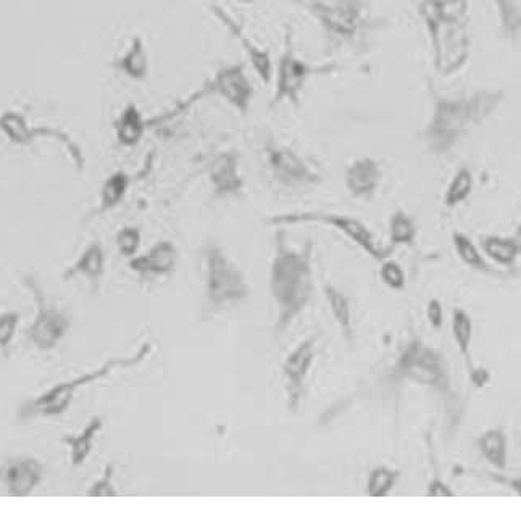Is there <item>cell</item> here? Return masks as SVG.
<instances>
[{
    "label": "cell",
    "mask_w": 521,
    "mask_h": 516,
    "mask_svg": "<svg viewBox=\"0 0 521 516\" xmlns=\"http://www.w3.org/2000/svg\"><path fill=\"white\" fill-rule=\"evenodd\" d=\"M426 92L430 97V115L421 131V139L428 152L436 157L451 154L463 139L491 120L507 100V92L502 89H476L459 96H447L433 81L426 83Z\"/></svg>",
    "instance_id": "1"
},
{
    "label": "cell",
    "mask_w": 521,
    "mask_h": 516,
    "mask_svg": "<svg viewBox=\"0 0 521 516\" xmlns=\"http://www.w3.org/2000/svg\"><path fill=\"white\" fill-rule=\"evenodd\" d=\"M313 247L289 244L284 231L276 234L270 267V296L276 308V333H283L301 317L313 296Z\"/></svg>",
    "instance_id": "2"
},
{
    "label": "cell",
    "mask_w": 521,
    "mask_h": 516,
    "mask_svg": "<svg viewBox=\"0 0 521 516\" xmlns=\"http://www.w3.org/2000/svg\"><path fill=\"white\" fill-rule=\"evenodd\" d=\"M307 13L330 50L362 52L370 44L375 21L368 17V0H289Z\"/></svg>",
    "instance_id": "3"
},
{
    "label": "cell",
    "mask_w": 521,
    "mask_h": 516,
    "mask_svg": "<svg viewBox=\"0 0 521 516\" xmlns=\"http://www.w3.org/2000/svg\"><path fill=\"white\" fill-rule=\"evenodd\" d=\"M152 350H154L152 342H144L133 355L109 358L104 365L96 368V370L86 371L78 378L55 384L51 389L42 392L41 396L31 400L30 404H26L25 408L21 410V417H62L63 413L67 412L68 408L73 404L76 394L83 391L84 387L110 378L115 371L130 370V368L138 367L142 362H146L147 357L152 354Z\"/></svg>",
    "instance_id": "4"
},
{
    "label": "cell",
    "mask_w": 521,
    "mask_h": 516,
    "mask_svg": "<svg viewBox=\"0 0 521 516\" xmlns=\"http://www.w3.org/2000/svg\"><path fill=\"white\" fill-rule=\"evenodd\" d=\"M417 15L430 41L433 68L442 78H451L467 67L473 50L470 21L446 25L439 20L433 0H420Z\"/></svg>",
    "instance_id": "5"
},
{
    "label": "cell",
    "mask_w": 521,
    "mask_h": 516,
    "mask_svg": "<svg viewBox=\"0 0 521 516\" xmlns=\"http://www.w3.org/2000/svg\"><path fill=\"white\" fill-rule=\"evenodd\" d=\"M205 300L213 312H226L244 304L251 289L238 263L220 244L210 242L204 250Z\"/></svg>",
    "instance_id": "6"
},
{
    "label": "cell",
    "mask_w": 521,
    "mask_h": 516,
    "mask_svg": "<svg viewBox=\"0 0 521 516\" xmlns=\"http://www.w3.org/2000/svg\"><path fill=\"white\" fill-rule=\"evenodd\" d=\"M338 65H313L297 54L294 31L291 26L284 30L283 52L275 67V91L270 99V107H278L281 104H289L292 109L301 110L302 96L305 88L315 76L330 75L338 70Z\"/></svg>",
    "instance_id": "7"
},
{
    "label": "cell",
    "mask_w": 521,
    "mask_h": 516,
    "mask_svg": "<svg viewBox=\"0 0 521 516\" xmlns=\"http://www.w3.org/2000/svg\"><path fill=\"white\" fill-rule=\"evenodd\" d=\"M217 97L242 117L249 115L255 99V88L247 75L244 63H230L218 68L210 80L205 81L201 89H197L188 99L181 102L173 112V117L194 107L196 102Z\"/></svg>",
    "instance_id": "8"
},
{
    "label": "cell",
    "mask_w": 521,
    "mask_h": 516,
    "mask_svg": "<svg viewBox=\"0 0 521 516\" xmlns=\"http://www.w3.org/2000/svg\"><path fill=\"white\" fill-rule=\"evenodd\" d=\"M270 226H297V225H323L336 229L344 238L354 242L363 252H367L376 262L388 260L392 254V247H384L375 233L368 228L362 220L346 215V213L333 212H289L278 213L267 221Z\"/></svg>",
    "instance_id": "9"
},
{
    "label": "cell",
    "mask_w": 521,
    "mask_h": 516,
    "mask_svg": "<svg viewBox=\"0 0 521 516\" xmlns=\"http://www.w3.org/2000/svg\"><path fill=\"white\" fill-rule=\"evenodd\" d=\"M268 171L276 184L291 191H304L321 183V175L292 147L268 138L263 146Z\"/></svg>",
    "instance_id": "10"
},
{
    "label": "cell",
    "mask_w": 521,
    "mask_h": 516,
    "mask_svg": "<svg viewBox=\"0 0 521 516\" xmlns=\"http://www.w3.org/2000/svg\"><path fill=\"white\" fill-rule=\"evenodd\" d=\"M394 371L401 379L436 391H446L449 383L444 358L420 339H413L404 347L397 358Z\"/></svg>",
    "instance_id": "11"
},
{
    "label": "cell",
    "mask_w": 521,
    "mask_h": 516,
    "mask_svg": "<svg viewBox=\"0 0 521 516\" xmlns=\"http://www.w3.org/2000/svg\"><path fill=\"white\" fill-rule=\"evenodd\" d=\"M23 286L31 292L36 304V317L33 325L28 328V339L41 352H51L57 349L60 342L70 333V317L46 299L41 286L33 276L23 278Z\"/></svg>",
    "instance_id": "12"
},
{
    "label": "cell",
    "mask_w": 521,
    "mask_h": 516,
    "mask_svg": "<svg viewBox=\"0 0 521 516\" xmlns=\"http://www.w3.org/2000/svg\"><path fill=\"white\" fill-rule=\"evenodd\" d=\"M318 336H310L299 342L294 349L289 352L288 357L284 358L281 365V376H283L284 391L288 397V407L292 412H296L301 405L304 396L305 384L309 379L313 363L317 358Z\"/></svg>",
    "instance_id": "13"
},
{
    "label": "cell",
    "mask_w": 521,
    "mask_h": 516,
    "mask_svg": "<svg viewBox=\"0 0 521 516\" xmlns=\"http://www.w3.org/2000/svg\"><path fill=\"white\" fill-rule=\"evenodd\" d=\"M209 10L213 18L231 34V38L238 42L241 49L244 50L247 62L251 65L255 75L259 76V80L267 86L271 84L273 76H275V63L271 59L270 50L260 46L259 42H255L242 28L241 23L223 5L218 2H210Z\"/></svg>",
    "instance_id": "14"
},
{
    "label": "cell",
    "mask_w": 521,
    "mask_h": 516,
    "mask_svg": "<svg viewBox=\"0 0 521 516\" xmlns=\"http://www.w3.org/2000/svg\"><path fill=\"white\" fill-rule=\"evenodd\" d=\"M209 183L213 197L217 199L241 196L246 189V179L242 176L238 150H221L213 157L209 168Z\"/></svg>",
    "instance_id": "15"
},
{
    "label": "cell",
    "mask_w": 521,
    "mask_h": 516,
    "mask_svg": "<svg viewBox=\"0 0 521 516\" xmlns=\"http://www.w3.org/2000/svg\"><path fill=\"white\" fill-rule=\"evenodd\" d=\"M0 133L4 134V138L10 144L18 147L31 146L34 141L42 138L54 139L65 146L71 139L60 129L31 125V121L28 120L25 113L18 112V110H5L4 113H0Z\"/></svg>",
    "instance_id": "16"
},
{
    "label": "cell",
    "mask_w": 521,
    "mask_h": 516,
    "mask_svg": "<svg viewBox=\"0 0 521 516\" xmlns=\"http://www.w3.org/2000/svg\"><path fill=\"white\" fill-rule=\"evenodd\" d=\"M383 167L373 157H359L347 165L344 186L354 199L370 200L383 184Z\"/></svg>",
    "instance_id": "17"
},
{
    "label": "cell",
    "mask_w": 521,
    "mask_h": 516,
    "mask_svg": "<svg viewBox=\"0 0 521 516\" xmlns=\"http://www.w3.org/2000/svg\"><path fill=\"white\" fill-rule=\"evenodd\" d=\"M44 478L41 462L33 457L15 458L4 468L5 489L13 497H26L38 489Z\"/></svg>",
    "instance_id": "18"
},
{
    "label": "cell",
    "mask_w": 521,
    "mask_h": 516,
    "mask_svg": "<svg viewBox=\"0 0 521 516\" xmlns=\"http://www.w3.org/2000/svg\"><path fill=\"white\" fill-rule=\"evenodd\" d=\"M178 257L175 242L159 241L146 254L130 258L128 268L139 276H168L175 271Z\"/></svg>",
    "instance_id": "19"
},
{
    "label": "cell",
    "mask_w": 521,
    "mask_h": 516,
    "mask_svg": "<svg viewBox=\"0 0 521 516\" xmlns=\"http://www.w3.org/2000/svg\"><path fill=\"white\" fill-rule=\"evenodd\" d=\"M113 68L128 80L136 83L146 81L151 71V59H149L146 41L141 36H134L128 49L113 62Z\"/></svg>",
    "instance_id": "20"
},
{
    "label": "cell",
    "mask_w": 521,
    "mask_h": 516,
    "mask_svg": "<svg viewBox=\"0 0 521 516\" xmlns=\"http://www.w3.org/2000/svg\"><path fill=\"white\" fill-rule=\"evenodd\" d=\"M113 129H115V139L118 144L126 149H133V147L139 146L146 136L149 121L144 117V113L141 112L138 105L130 102V104H126L125 109L121 110Z\"/></svg>",
    "instance_id": "21"
},
{
    "label": "cell",
    "mask_w": 521,
    "mask_h": 516,
    "mask_svg": "<svg viewBox=\"0 0 521 516\" xmlns=\"http://www.w3.org/2000/svg\"><path fill=\"white\" fill-rule=\"evenodd\" d=\"M105 267H107V258H105L104 247H102L101 241L96 239L81 252L78 260L70 268H67L63 278L71 279L81 276V278L88 279L89 283L97 286L104 278Z\"/></svg>",
    "instance_id": "22"
},
{
    "label": "cell",
    "mask_w": 521,
    "mask_h": 516,
    "mask_svg": "<svg viewBox=\"0 0 521 516\" xmlns=\"http://www.w3.org/2000/svg\"><path fill=\"white\" fill-rule=\"evenodd\" d=\"M104 428V421L101 417H94L89 420L88 425L81 429L80 433L68 434L63 437V444L67 446L70 454L71 465L75 468L83 467L92 455V450L96 447V439Z\"/></svg>",
    "instance_id": "23"
},
{
    "label": "cell",
    "mask_w": 521,
    "mask_h": 516,
    "mask_svg": "<svg viewBox=\"0 0 521 516\" xmlns=\"http://www.w3.org/2000/svg\"><path fill=\"white\" fill-rule=\"evenodd\" d=\"M323 291H325V299L330 307L331 317L341 329L344 338L351 341L354 338V313H352L351 300L333 284H326Z\"/></svg>",
    "instance_id": "24"
},
{
    "label": "cell",
    "mask_w": 521,
    "mask_h": 516,
    "mask_svg": "<svg viewBox=\"0 0 521 516\" xmlns=\"http://www.w3.org/2000/svg\"><path fill=\"white\" fill-rule=\"evenodd\" d=\"M504 41L521 49V9L517 0H492Z\"/></svg>",
    "instance_id": "25"
},
{
    "label": "cell",
    "mask_w": 521,
    "mask_h": 516,
    "mask_svg": "<svg viewBox=\"0 0 521 516\" xmlns=\"http://www.w3.org/2000/svg\"><path fill=\"white\" fill-rule=\"evenodd\" d=\"M131 176L126 171L118 170L102 184L99 194V213L112 212L125 200L130 191Z\"/></svg>",
    "instance_id": "26"
},
{
    "label": "cell",
    "mask_w": 521,
    "mask_h": 516,
    "mask_svg": "<svg viewBox=\"0 0 521 516\" xmlns=\"http://www.w3.org/2000/svg\"><path fill=\"white\" fill-rule=\"evenodd\" d=\"M481 454L486 462L491 463L497 470L507 468V439L501 429H489L478 441Z\"/></svg>",
    "instance_id": "27"
},
{
    "label": "cell",
    "mask_w": 521,
    "mask_h": 516,
    "mask_svg": "<svg viewBox=\"0 0 521 516\" xmlns=\"http://www.w3.org/2000/svg\"><path fill=\"white\" fill-rule=\"evenodd\" d=\"M481 247H483L484 254L502 267H512L521 252L518 241L512 238H499V236L484 238Z\"/></svg>",
    "instance_id": "28"
},
{
    "label": "cell",
    "mask_w": 521,
    "mask_h": 516,
    "mask_svg": "<svg viewBox=\"0 0 521 516\" xmlns=\"http://www.w3.org/2000/svg\"><path fill=\"white\" fill-rule=\"evenodd\" d=\"M473 186H475V179H473L471 170L463 167L455 171L451 183L447 186L446 194H444V204H446V207L455 209V207H459L463 202H467L468 197H470L471 192H473Z\"/></svg>",
    "instance_id": "29"
},
{
    "label": "cell",
    "mask_w": 521,
    "mask_h": 516,
    "mask_svg": "<svg viewBox=\"0 0 521 516\" xmlns=\"http://www.w3.org/2000/svg\"><path fill=\"white\" fill-rule=\"evenodd\" d=\"M417 225L409 213L397 210L389 220V241L392 247L410 246L417 239Z\"/></svg>",
    "instance_id": "30"
},
{
    "label": "cell",
    "mask_w": 521,
    "mask_h": 516,
    "mask_svg": "<svg viewBox=\"0 0 521 516\" xmlns=\"http://www.w3.org/2000/svg\"><path fill=\"white\" fill-rule=\"evenodd\" d=\"M401 471L394 468L378 467L370 471L367 479V494L373 499L388 497L396 486Z\"/></svg>",
    "instance_id": "31"
},
{
    "label": "cell",
    "mask_w": 521,
    "mask_h": 516,
    "mask_svg": "<svg viewBox=\"0 0 521 516\" xmlns=\"http://www.w3.org/2000/svg\"><path fill=\"white\" fill-rule=\"evenodd\" d=\"M439 20L446 25L470 21V0H433Z\"/></svg>",
    "instance_id": "32"
},
{
    "label": "cell",
    "mask_w": 521,
    "mask_h": 516,
    "mask_svg": "<svg viewBox=\"0 0 521 516\" xmlns=\"http://www.w3.org/2000/svg\"><path fill=\"white\" fill-rule=\"evenodd\" d=\"M452 334H454V341L459 347L460 354L465 357L467 362H470V346L471 338H473V323L468 313L463 312L460 308L454 310L452 315Z\"/></svg>",
    "instance_id": "33"
},
{
    "label": "cell",
    "mask_w": 521,
    "mask_h": 516,
    "mask_svg": "<svg viewBox=\"0 0 521 516\" xmlns=\"http://www.w3.org/2000/svg\"><path fill=\"white\" fill-rule=\"evenodd\" d=\"M454 241L455 252L459 255L462 263H465L467 267L475 268V270L488 271V265L484 262L483 255L480 254V250L475 246V242L471 241L468 236L462 233H454L452 236Z\"/></svg>",
    "instance_id": "34"
},
{
    "label": "cell",
    "mask_w": 521,
    "mask_h": 516,
    "mask_svg": "<svg viewBox=\"0 0 521 516\" xmlns=\"http://www.w3.org/2000/svg\"><path fill=\"white\" fill-rule=\"evenodd\" d=\"M141 239V229L136 226L121 228L117 233L118 252L125 258H133L141 247Z\"/></svg>",
    "instance_id": "35"
},
{
    "label": "cell",
    "mask_w": 521,
    "mask_h": 516,
    "mask_svg": "<svg viewBox=\"0 0 521 516\" xmlns=\"http://www.w3.org/2000/svg\"><path fill=\"white\" fill-rule=\"evenodd\" d=\"M20 325V313L5 312L0 315V354H7Z\"/></svg>",
    "instance_id": "36"
},
{
    "label": "cell",
    "mask_w": 521,
    "mask_h": 516,
    "mask_svg": "<svg viewBox=\"0 0 521 516\" xmlns=\"http://www.w3.org/2000/svg\"><path fill=\"white\" fill-rule=\"evenodd\" d=\"M381 281L392 291H402L407 286L404 268L394 260H384L380 270Z\"/></svg>",
    "instance_id": "37"
},
{
    "label": "cell",
    "mask_w": 521,
    "mask_h": 516,
    "mask_svg": "<svg viewBox=\"0 0 521 516\" xmlns=\"http://www.w3.org/2000/svg\"><path fill=\"white\" fill-rule=\"evenodd\" d=\"M89 497H117L118 491L115 486V467L110 463L105 468L104 475L97 479L96 483L89 487Z\"/></svg>",
    "instance_id": "38"
},
{
    "label": "cell",
    "mask_w": 521,
    "mask_h": 516,
    "mask_svg": "<svg viewBox=\"0 0 521 516\" xmlns=\"http://www.w3.org/2000/svg\"><path fill=\"white\" fill-rule=\"evenodd\" d=\"M426 317H428V321L434 329L441 328L442 323H444V313H442V305L439 304V300H431L428 308H426Z\"/></svg>",
    "instance_id": "39"
},
{
    "label": "cell",
    "mask_w": 521,
    "mask_h": 516,
    "mask_svg": "<svg viewBox=\"0 0 521 516\" xmlns=\"http://www.w3.org/2000/svg\"><path fill=\"white\" fill-rule=\"evenodd\" d=\"M426 496L430 497H454L455 492L446 483H442L441 479H433L428 484V492Z\"/></svg>",
    "instance_id": "40"
},
{
    "label": "cell",
    "mask_w": 521,
    "mask_h": 516,
    "mask_svg": "<svg viewBox=\"0 0 521 516\" xmlns=\"http://www.w3.org/2000/svg\"><path fill=\"white\" fill-rule=\"evenodd\" d=\"M471 379H473V383L476 384L478 387H483L484 384L488 383L489 379V373L486 370H483V368H478V370H475V368H471Z\"/></svg>",
    "instance_id": "41"
},
{
    "label": "cell",
    "mask_w": 521,
    "mask_h": 516,
    "mask_svg": "<svg viewBox=\"0 0 521 516\" xmlns=\"http://www.w3.org/2000/svg\"><path fill=\"white\" fill-rule=\"evenodd\" d=\"M510 486H512L515 494L521 497V478L513 479L512 483H510Z\"/></svg>",
    "instance_id": "42"
},
{
    "label": "cell",
    "mask_w": 521,
    "mask_h": 516,
    "mask_svg": "<svg viewBox=\"0 0 521 516\" xmlns=\"http://www.w3.org/2000/svg\"><path fill=\"white\" fill-rule=\"evenodd\" d=\"M234 2H236V4H241V5H252V4H255V2H257V0H234Z\"/></svg>",
    "instance_id": "43"
}]
</instances>
